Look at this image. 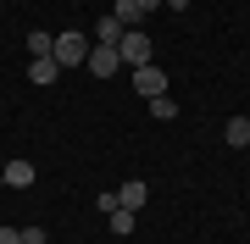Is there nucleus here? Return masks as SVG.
<instances>
[{
    "mask_svg": "<svg viewBox=\"0 0 250 244\" xmlns=\"http://www.w3.org/2000/svg\"><path fill=\"white\" fill-rule=\"evenodd\" d=\"M50 56H56V67H83L89 61V34H78V28H67V34H56V45H50Z\"/></svg>",
    "mask_w": 250,
    "mask_h": 244,
    "instance_id": "f257e3e1",
    "label": "nucleus"
},
{
    "mask_svg": "<svg viewBox=\"0 0 250 244\" xmlns=\"http://www.w3.org/2000/svg\"><path fill=\"white\" fill-rule=\"evenodd\" d=\"M134 89H139L145 100H156V94H167V73H161L156 61H145V67H134Z\"/></svg>",
    "mask_w": 250,
    "mask_h": 244,
    "instance_id": "7ed1b4c3",
    "label": "nucleus"
},
{
    "mask_svg": "<svg viewBox=\"0 0 250 244\" xmlns=\"http://www.w3.org/2000/svg\"><path fill=\"white\" fill-rule=\"evenodd\" d=\"M0 244H22V233L17 227H0Z\"/></svg>",
    "mask_w": 250,
    "mask_h": 244,
    "instance_id": "4468645a",
    "label": "nucleus"
},
{
    "mask_svg": "<svg viewBox=\"0 0 250 244\" xmlns=\"http://www.w3.org/2000/svg\"><path fill=\"white\" fill-rule=\"evenodd\" d=\"M150 117H161V122L178 117V100H172V94H156V100H150Z\"/></svg>",
    "mask_w": 250,
    "mask_h": 244,
    "instance_id": "9b49d317",
    "label": "nucleus"
},
{
    "mask_svg": "<svg viewBox=\"0 0 250 244\" xmlns=\"http://www.w3.org/2000/svg\"><path fill=\"white\" fill-rule=\"evenodd\" d=\"M56 45V34H28V56H50Z\"/></svg>",
    "mask_w": 250,
    "mask_h": 244,
    "instance_id": "f8f14e48",
    "label": "nucleus"
},
{
    "mask_svg": "<svg viewBox=\"0 0 250 244\" xmlns=\"http://www.w3.org/2000/svg\"><path fill=\"white\" fill-rule=\"evenodd\" d=\"M22 233V244H45V227H17Z\"/></svg>",
    "mask_w": 250,
    "mask_h": 244,
    "instance_id": "ddd939ff",
    "label": "nucleus"
},
{
    "mask_svg": "<svg viewBox=\"0 0 250 244\" xmlns=\"http://www.w3.org/2000/svg\"><path fill=\"white\" fill-rule=\"evenodd\" d=\"M223 139H228L233 150H245V145H250V117H228V128H223Z\"/></svg>",
    "mask_w": 250,
    "mask_h": 244,
    "instance_id": "1a4fd4ad",
    "label": "nucleus"
},
{
    "mask_svg": "<svg viewBox=\"0 0 250 244\" xmlns=\"http://www.w3.org/2000/svg\"><path fill=\"white\" fill-rule=\"evenodd\" d=\"M106 222H111V233H117V239H128V233H134V211H123V206L106 211Z\"/></svg>",
    "mask_w": 250,
    "mask_h": 244,
    "instance_id": "9d476101",
    "label": "nucleus"
},
{
    "mask_svg": "<svg viewBox=\"0 0 250 244\" xmlns=\"http://www.w3.org/2000/svg\"><path fill=\"white\" fill-rule=\"evenodd\" d=\"M83 67H89L95 78H111L117 67H123V56H117V45H89V61Z\"/></svg>",
    "mask_w": 250,
    "mask_h": 244,
    "instance_id": "20e7f679",
    "label": "nucleus"
},
{
    "mask_svg": "<svg viewBox=\"0 0 250 244\" xmlns=\"http://www.w3.org/2000/svg\"><path fill=\"white\" fill-rule=\"evenodd\" d=\"M123 34H128V28H123V22H117L111 11H106V17L95 22V34H89V45H117V39H123Z\"/></svg>",
    "mask_w": 250,
    "mask_h": 244,
    "instance_id": "0eeeda50",
    "label": "nucleus"
},
{
    "mask_svg": "<svg viewBox=\"0 0 250 244\" xmlns=\"http://www.w3.org/2000/svg\"><path fill=\"white\" fill-rule=\"evenodd\" d=\"M117 56H123V67H145L150 61V39H145L139 28H128V34L117 39Z\"/></svg>",
    "mask_w": 250,
    "mask_h": 244,
    "instance_id": "f03ea898",
    "label": "nucleus"
},
{
    "mask_svg": "<svg viewBox=\"0 0 250 244\" xmlns=\"http://www.w3.org/2000/svg\"><path fill=\"white\" fill-rule=\"evenodd\" d=\"M28 78H34L39 89H45V83H56V78H62V67H56V56H34V61H28Z\"/></svg>",
    "mask_w": 250,
    "mask_h": 244,
    "instance_id": "423d86ee",
    "label": "nucleus"
},
{
    "mask_svg": "<svg viewBox=\"0 0 250 244\" xmlns=\"http://www.w3.org/2000/svg\"><path fill=\"white\" fill-rule=\"evenodd\" d=\"M34 178H39L34 161H6L0 167V183H6V189H34Z\"/></svg>",
    "mask_w": 250,
    "mask_h": 244,
    "instance_id": "39448f33",
    "label": "nucleus"
},
{
    "mask_svg": "<svg viewBox=\"0 0 250 244\" xmlns=\"http://www.w3.org/2000/svg\"><path fill=\"white\" fill-rule=\"evenodd\" d=\"M145 200H150V189H145V183H139V178H128V183H123V189H117V206H123V211H139V206H145Z\"/></svg>",
    "mask_w": 250,
    "mask_h": 244,
    "instance_id": "6e6552de",
    "label": "nucleus"
}]
</instances>
